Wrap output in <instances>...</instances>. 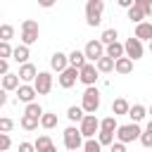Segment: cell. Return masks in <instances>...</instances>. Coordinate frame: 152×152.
Returning <instances> with one entry per match:
<instances>
[{
    "label": "cell",
    "mask_w": 152,
    "mask_h": 152,
    "mask_svg": "<svg viewBox=\"0 0 152 152\" xmlns=\"http://www.w3.org/2000/svg\"><path fill=\"white\" fill-rule=\"evenodd\" d=\"M81 109L83 114H95L100 109V90L95 86H88L81 95Z\"/></svg>",
    "instance_id": "cell-1"
},
{
    "label": "cell",
    "mask_w": 152,
    "mask_h": 152,
    "mask_svg": "<svg viewBox=\"0 0 152 152\" xmlns=\"http://www.w3.org/2000/svg\"><path fill=\"white\" fill-rule=\"evenodd\" d=\"M38 33H40V26L36 19H24L21 21V45H33L38 43Z\"/></svg>",
    "instance_id": "cell-2"
},
{
    "label": "cell",
    "mask_w": 152,
    "mask_h": 152,
    "mask_svg": "<svg viewBox=\"0 0 152 152\" xmlns=\"http://www.w3.org/2000/svg\"><path fill=\"white\" fill-rule=\"evenodd\" d=\"M102 12H104V2L102 0H88L86 2V21H88V26H100Z\"/></svg>",
    "instance_id": "cell-3"
},
{
    "label": "cell",
    "mask_w": 152,
    "mask_h": 152,
    "mask_svg": "<svg viewBox=\"0 0 152 152\" xmlns=\"http://www.w3.org/2000/svg\"><path fill=\"white\" fill-rule=\"evenodd\" d=\"M97 131H100V119L95 114H83V119L78 121V133L83 138H95Z\"/></svg>",
    "instance_id": "cell-4"
},
{
    "label": "cell",
    "mask_w": 152,
    "mask_h": 152,
    "mask_svg": "<svg viewBox=\"0 0 152 152\" xmlns=\"http://www.w3.org/2000/svg\"><path fill=\"white\" fill-rule=\"evenodd\" d=\"M116 142H124V145H128V142H133V140H138V135H140V126L138 124H124V126H116Z\"/></svg>",
    "instance_id": "cell-5"
},
{
    "label": "cell",
    "mask_w": 152,
    "mask_h": 152,
    "mask_svg": "<svg viewBox=\"0 0 152 152\" xmlns=\"http://www.w3.org/2000/svg\"><path fill=\"white\" fill-rule=\"evenodd\" d=\"M31 86H33L36 95H48V93L52 90V74H50V71H38Z\"/></svg>",
    "instance_id": "cell-6"
},
{
    "label": "cell",
    "mask_w": 152,
    "mask_h": 152,
    "mask_svg": "<svg viewBox=\"0 0 152 152\" xmlns=\"http://www.w3.org/2000/svg\"><path fill=\"white\" fill-rule=\"evenodd\" d=\"M97 78H100V74H97V69H95L93 62H86V64L78 69V81H81L86 88H88V86H95Z\"/></svg>",
    "instance_id": "cell-7"
},
{
    "label": "cell",
    "mask_w": 152,
    "mask_h": 152,
    "mask_svg": "<svg viewBox=\"0 0 152 152\" xmlns=\"http://www.w3.org/2000/svg\"><path fill=\"white\" fill-rule=\"evenodd\" d=\"M121 45H124V57H128L131 62L140 59V57H142V52H145V50H142V43H140L138 38H133V36H131L126 43H121Z\"/></svg>",
    "instance_id": "cell-8"
},
{
    "label": "cell",
    "mask_w": 152,
    "mask_h": 152,
    "mask_svg": "<svg viewBox=\"0 0 152 152\" xmlns=\"http://www.w3.org/2000/svg\"><path fill=\"white\" fill-rule=\"evenodd\" d=\"M81 145H83V135L78 133V128L76 126L64 128V147L71 152V150H81Z\"/></svg>",
    "instance_id": "cell-9"
},
{
    "label": "cell",
    "mask_w": 152,
    "mask_h": 152,
    "mask_svg": "<svg viewBox=\"0 0 152 152\" xmlns=\"http://www.w3.org/2000/svg\"><path fill=\"white\" fill-rule=\"evenodd\" d=\"M81 52H83L86 62H97V59L104 55V45H102L100 40H88V43H86V48H83Z\"/></svg>",
    "instance_id": "cell-10"
},
{
    "label": "cell",
    "mask_w": 152,
    "mask_h": 152,
    "mask_svg": "<svg viewBox=\"0 0 152 152\" xmlns=\"http://www.w3.org/2000/svg\"><path fill=\"white\" fill-rule=\"evenodd\" d=\"M76 81H78V71H76L74 66H66V69L59 71V76H57V83H59L62 88H71V86H76Z\"/></svg>",
    "instance_id": "cell-11"
},
{
    "label": "cell",
    "mask_w": 152,
    "mask_h": 152,
    "mask_svg": "<svg viewBox=\"0 0 152 152\" xmlns=\"http://www.w3.org/2000/svg\"><path fill=\"white\" fill-rule=\"evenodd\" d=\"M14 93H17V100H19V102H24V104L36 102V90H33V86H31V83H19Z\"/></svg>",
    "instance_id": "cell-12"
},
{
    "label": "cell",
    "mask_w": 152,
    "mask_h": 152,
    "mask_svg": "<svg viewBox=\"0 0 152 152\" xmlns=\"http://www.w3.org/2000/svg\"><path fill=\"white\" fill-rule=\"evenodd\" d=\"M36 74H38V69H36L31 62L21 64V66H19V71H17V76H19V81H21V83H33Z\"/></svg>",
    "instance_id": "cell-13"
},
{
    "label": "cell",
    "mask_w": 152,
    "mask_h": 152,
    "mask_svg": "<svg viewBox=\"0 0 152 152\" xmlns=\"http://www.w3.org/2000/svg\"><path fill=\"white\" fill-rule=\"evenodd\" d=\"M33 150L36 152H57V147H55V142H52L50 135H38L36 142H33Z\"/></svg>",
    "instance_id": "cell-14"
},
{
    "label": "cell",
    "mask_w": 152,
    "mask_h": 152,
    "mask_svg": "<svg viewBox=\"0 0 152 152\" xmlns=\"http://www.w3.org/2000/svg\"><path fill=\"white\" fill-rule=\"evenodd\" d=\"M66 66H69V62H66V55H64V52H59V50H57V52H55V55H52V57H50V69H52V71H57V74H59V71H64V69H66Z\"/></svg>",
    "instance_id": "cell-15"
},
{
    "label": "cell",
    "mask_w": 152,
    "mask_h": 152,
    "mask_svg": "<svg viewBox=\"0 0 152 152\" xmlns=\"http://www.w3.org/2000/svg\"><path fill=\"white\" fill-rule=\"evenodd\" d=\"M17 86H19V76H17V74L7 71L5 76H0V88H2L5 93H10V90H17Z\"/></svg>",
    "instance_id": "cell-16"
},
{
    "label": "cell",
    "mask_w": 152,
    "mask_h": 152,
    "mask_svg": "<svg viewBox=\"0 0 152 152\" xmlns=\"http://www.w3.org/2000/svg\"><path fill=\"white\" fill-rule=\"evenodd\" d=\"M126 116H131V124H140L147 116V107L145 104H133V107H128Z\"/></svg>",
    "instance_id": "cell-17"
},
{
    "label": "cell",
    "mask_w": 152,
    "mask_h": 152,
    "mask_svg": "<svg viewBox=\"0 0 152 152\" xmlns=\"http://www.w3.org/2000/svg\"><path fill=\"white\" fill-rule=\"evenodd\" d=\"M133 38H138L140 43H142V40H150V38H152V24H150V21L135 24V36H133Z\"/></svg>",
    "instance_id": "cell-18"
},
{
    "label": "cell",
    "mask_w": 152,
    "mask_h": 152,
    "mask_svg": "<svg viewBox=\"0 0 152 152\" xmlns=\"http://www.w3.org/2000/svg\"><path fill=\"white\" fill-rule=\"evenodd\" d=\"M112 71H116V74L126 76V74H131V71H133V62H131L128 57H119V59H114V69H112Z\"/></svg>",
    "instance_id": "cell-19"
},
{
    "label": "cell",
    "mask_w": 152,
    "mask_h": 152,
    "mask_svg": "<svg viewBox=\"0 0 152 152\" xmlns=\"http://www.w3.org/2000/svg\"><path fill=\"white\" fill-rule=\"evenodd\" d=\"M28 57H31V52H28L26 45H17V48H12V59H14L17 64H26Z\"/></svg>",
    "instance_id": "cell-20"
},
{
    "label": "cell",
    "mask_w": 152,
    "mask_h": 152,
    "mask_svg": "<svg viewBox=\"0 0 152 152\" xmlns=\"http://www.w3.org/2000/svg\"><path fill=\"white\" fill-rule=\"evenodd\" d=\"M104 57H109V59H119V57H124V45H121L119 40L104 45Z\"/></svg>",
    "instance_id": "cell-21"
},
{
    "label": "cell",
    "mask_w": 152,
    "mask_h": 152,
    "mask_svg": "<svg viewBox=\"0 0 152 152\" xmlns=\"http://www.w3.org/2000/svg\"><path fill=\"white\" fill-rule=\"evenodd\" d=\"M66 62H69V66H74V69L78 71V69L86 64V57H83V52H81V50H71V52L66 55Z\"/></svg>",
    "instance_id": "cell-22"
},
{
    "label": "cell",
    "mask_w": 152,
    "mask_h": 152,
    "mask_svg": "<svg viewBox=\"0 0 152 152\" xmlns=\"http://www.w3.org/2000/svg\"><path fill=\"white\" fill-rule=\"evenodd\" d=\"M38 126H43L45 131L55 128V126H57V114H52V112H43L40 119H38Z\"/></svg>",
    "instance_id": "cell-23"
},
{
    "label": "cell",
    "mask_w": 152,
    "mask_h": 152,
    "mask_svg": "<svg viewBox=\"0 0 152 152\" xmlns=\"http://www.w3.org/2000/svg\"><path fill=\"white\" fill-rule=\"evenodd\" d=\"M93 64H95L97 74H109V71L114 69V59H109V57H104V55H102L97 62H93Z\"/></svg>",
    "instance_id": "cell-24"
},
{
    "label": "cell",
    "mask_w": 152,
    "mask_h": 152,
    "mask_svg": "<svg viewBox=\"0 0 152 152\" xmlns=\"http://www.w3.org/2000/svg\"><path fill=\"white\" fill-rule=\"evenodd\" d=\"M128 100H124V97H116L114 102H112V116H121V114H126L128 112Z\"/></svg>",
    "instance_id": "cell-25"
},
{
    "label": "cell",
    "mask_w": 152,
    "mask_h": 152,
    "mask_svg": "<svg viewBox=\"0 0 152 152\" xmlns=\"http://www.w3.org/2000/svg\"><path fill=\"white\" fill-rule=\"evenodd\" d=\"M19 126H21L24 131H36V128H38V119H36V116H28V114H21Z\"/></svg>",
    "instance_id": "cell-26"
},
{
    "label": "cell",
    "mask_w": 152,
    "mask_h": 152,
    "mask_svg": "<svg viewBox=\"0 0 152 152\" xmlns=\"http://www.w3.org/2000/svg\"><path fill=\"white\" fill-rule=\"evenodd\" d=\"M116 38H119V31L116 28H104L102 36H100V43L102 45H109V43H116Z\"/></svg>",
    "instance_id": "cell-27"
},
{
    "label": "cell",
    "mask_w": 152,
    "mask_h": 152,
    "mask_svg": "<svg viewBox=\"0 0 152 152\" xmlns=\"http://www.w3.org/2000/svg\"><path fill=\"white\" fill-rule=\"evenodd\" d=\"M66 119H69L71 124H78V121L83 119V109H81V107H76V104H71V107L66 109Z\"/></svg>",
    "instance_id": "cell-28"
},
{
    "label": "cell",
    "mask_w": 152,
    "mask_h": 152,
    "mask_svg": "<svg viewBox=\"0 0 152 152\" xmlns=\"http://www.w3.org/2000/svg\"><path fill=\"white\" fill-rule=\"evenodd\" d=\"M140 142H142V147H152V124H147L142 131H140Z\"/></svg>",
    "instance_id": "cell-29"
},
{
    "label": "cell",
    "mask_w": 152,
    "mask_h": 152,
    "mask_svg": "<svg viewBox=\"0 0 152 152\" xmlns=\"http://www.w3.org/2000/svg\"><path fill=\"white\" fill-rule=\"evenodd\" d=\"M116 116H104L102 121H100V131H109V133H114L116 131Z\"/></svg>",
    "instance_id": "cell-30"
},
{
    "label": "cell",
    "mask_w": 152,
    "mask_h": 152,
    "mask_svg": "<svg viewBox=\"0 0 152 152\" xmlns=\"http://www.w3.org/2000/svg\"><path fill=\"white\" fill-rule=\"evenodd\" d=\"M133 7H138V10L145 14V19L152 14V0H133Z\"/></svg>",
    "instance_id": "cell-31"
},
{
    "label": "cell",
    "mask_w": 152,
    "mask_h": 152,
    "mask_svg": "<svg viewBox=\"0 0 152 152\" xmlns=\"http://www.w3.org/2000/svg\"><path fill=\"white\" fill-rule=\"evenodd\" d=\"M12 38H14V26L12 24H0V40L10 43Z\"/></svg>",
    "instance_id": "cell-32"
},
{
    "label": "cell",
    "mask_w": 152,
    "mask_h": 152,
    "mask_svg": "<svg viewBox=\"0 0 152 152\" xmlns=\"http://www.w3.org/2000/svg\"><path fill=\"white\" fill-rule=\"evenodd\" d=\"M83 152H102V145L95 140V138H86V142L81 145Z\"/></svg>",
    "instance_id": "cell-33"
},
{
    "label": "cell",
    "mask_w": 152,
    "mask_h": 152,
    "mask_svg": "<svg viewBox=\"0 0 152 152\" xmlns=\"http://www.w3.org/2000/svg\"><path fill=\"white\" fill-rule=\"evenodd\" d=\"M45 109L38 104V102H28L26 104V109H24V114H28V116H36V119H40V114H43Z\"/></svg>",
    "instance_id": "cell-34"
},
{
    "label": "cell",
    "mask_w": 152,
    "mask_h": 152,
    "mask_svg": "<svg viewBox=\"0 0 152 152\" xmlns=\"http://www.w3.org/2000/svg\"><path fill=\"white\" fill-rule=\"evenodd\" d=\"M97 142L104 147V145H112L114 142V133H109V131H97Z\"/></svg>",
    "instance_id": "cell-35"
},
{
    "label": "cell",
    "mask_w": 152,
    "mask_h": 152,
    "mask_svg": "<svg viewBox=\"0 0 152 152\" xmlns=\"http://www.w3.org/2000/svg\"><path fill=\"white\" fill-rule=\"evenodd\" d=\"M128 19H131L133 24H140V21L145 19V14H142L138 7H133V5H131V7H128Z\"/></svg>",
    "instance_id": "cell-36"
},
{
    "label": "cell",
    "mask_w": 152,
    "mask_h": 152,
    "mask_svg": "<svg viewBox=\"0 0 152 152\" xmlns=\"http://www.w3.org/2000/svg\"><path fill=\"white\" fill-rule=\"evenodd\" d=\"M12 128H14V121L7 116H0V133H10Z\"/></svg>",
    "instance_id": "cell-37"
},
{
    "label": "cell",
    "mask_w": 152,
    "mask_h": 152,
    "mask_svg": "<svg viewBox=\"0 0 152 152\" xmlns=\"http://www.w3.org/2000/svg\"><path fill=\"white\" fill-rule=\"evenodd\" d=\"M12 147V138H10V133H0V152H7Z\"/></svg>",
    "instance_id": "cell-38"
},
{
    "label": "cell",
    "mask_w": 152,
    "mask_h": 152,
    "mask_svg": "<svg viewBox=\"0 0 152 152\" xmlns=\"http://www.w3.org/2000/svg\"><path fill=\"white\" fill-rule=\"evenodd\" d=\"M7 57H12V45L0 40V59H7Z\"/></svg>",
    "instance_id": "cell-39"
},
{
    "label": "cell",
    "mask_w": 152,
    "mask_h": 152,
    "mask_svg": "<svg viewBox=\"0 0 152 152\" xmlns=\"http://www.w3.org/2000/svg\"><path fill=\"white\" fill-rule=\"evenodd\" d=\"M109 152H126V145L124 142H112L109 145Z\"/></svg>",
    "instance_id": "cell-40"
},
{
    "label": "cell",
    "mask_w": 152,
    "mask_h": 152,
    "mask_svg": "<svg viewBox=\"0 0 152 152\" xmlns=\"http://www.w3.org/2000/svg\"><path fill=\"white\" fill-rule=\"evenodd\" d=\"M19 152H36L33 142H19Z\"/></svg>",
    "instance_id": "cell-41"
},
{
    "label": "cell",
    "mask_w": 152,
    "mask_h": 152,
    "mask_svg": "<svg viewBox=\"0 0 152 152\" xmlns=\"http://www.w3.org/2000/svg\"><path fill=\"white\" fill-rule=\"evenodd\" d=\"M7 71H10V62L7 59H0V76H5Z\"/></svg>",
    "instance_id": "cell-42"
},
{
    "label": "cell",
    "mask_w": 152,
    "mask_h": 152,
    "mask_svg": "<svg viewBox=\"0 0 152 152\" xmlns=\"http://www.w3.org/2000/svg\"><path fill=\"white\" fill-rule=\"evenodd\" d=\"M55 2H57V0H38V5H40V7H45V10H48V7H52Z\"/></svg>",
    "instance_id": "cell-43"
},
{
    "label": "cell",
    "mask_w": 152,
    "mask_h": 152,
    "mask_svg": "<svg viewBox=\"0 0 152 152\" xmlns=\"http://www.w3.org/2000/svg\"><path fill=\"white\" fill-rule=\"evenodd\" d=\"M116 2H119V7H126V10L133 5V0H116Z\"/></svg>",
    "instance_id": "cell-44"
},
{
    "label": "cell",
    "mask_w": 152,
    "mask_h": 152,
    "mask_svg": "<svg viewBox=\"0 0 152 152\" xmlns=\"http://www.w3.org/2000/svg\"><path fill=\"white\" fill-rule=\"evenodd\" d=\"M5 102H7V93H5V90H2V88H0V107H2V104H5Z\"/></svg>",
    "instance_id": "cell-45"
},
{
    "label": "cell",
    "mask_w": 152,
    "mask_h": 152,
    "mask_svg": "<svg viewBox=\"0 0 152 152\" xmlns=\"http://www.w3.org/2000/svg\"><path fill=\"white\" fill-rule=\"evenodd\" d=\"M71 152H78V150H71Z\"/></svg>",
    "instance_id": "cell-46"
}]
</instances>
